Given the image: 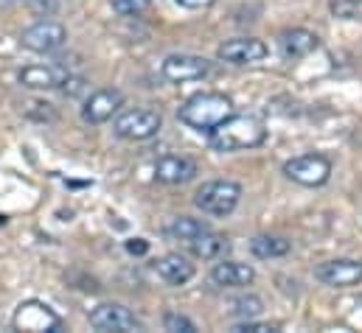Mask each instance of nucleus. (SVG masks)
I'll return each instance as SVG.
<instances>
[{
    "label": "nucleus",
    "mask_w": 362,
    "mask_h": 333,
    "mask_svg": "<svg viewBox=\"0 0 362 333\" xmlns=\"http://www.w3.org/2000/svg\"><path fill=\"white\" fill-rule=\"evenodd\" d=\"M188 247H191V255H194V258L216 260V258H222L225 252L230 250V241H228L222 233L205 230V233H199L197 238H191V241H188Z\"/></svg>",
    "instance_id": "a211bd4d"
},
{
    "label": "nucleus",
    "mask_w": 362,
    "mask_h": 333,
    "mask_svg": "<svg viewBox=\"0 0 362 333\" xmlns=\"http://www.w3.org/2000/svg\"><path fill=\"white\" fill-rule=\"evenodd\" d=\"M28 6H31L37 14H42V11H45V14H51V11H57V8H59V3H57V0H28Z\"/></svg>",
    "instance_id": "bb28decb"
},
{
    "label": "nucleus",
    "mask_w": 362,
    "mask_h": 333,
    "mask_svg": "<svg viewBox=\"0 0 362 333\" xmlns=\"http://www.w3.org/2000/svg\"><path fill=\"white\" fill-rule=\"evenodd\" d=\"M233 331L236 333H267V331H275V328H272V325H259V322H253V320H245V322H242V325H236V328H233Z\"/></svg>",
    "instance_id": "a878e982"
},
{
    "label": "nucleus",
    "mask_w": 362,
    "mask_h": 333,
    "mask_svg": "<svg viewBox=\"0 0 362 333\" xmlns=\"http://www.w3.org/2000/svg\"><path fill=\"white\" fill-rule=\"evenodd\" d=\"M160 126H163V118H160V112H155V109H127V112H121V115L115 118V123H112V129H115L118 138L135 140V143L155 138V135L160 132Z\"/></svg>",
    "instance_id": "39448f33"
},
{
    "label": "nucleus",
    "mask_w": 362,
    "mask_h": 333,
    "mask_svg": "<svg viewBox=\"0 0 362 333\" xmlns=\"http://www.w3.org/2000/svg\"><path fill=\"white\" fill-rule=\"evenodd\" d=\"M242 202V185L233 182V179H211V182H202L194 193V205L208 213V216H216V219H225L230 216Z\"/></svg>",
    "instance_id": "7ed1b4c3"
},
{
    "label": "nucleus",
    "mask_w": 362,
    "mask_h": 333,
    "mask_svg": "<svg viewBox=\"0 0 362 333\" xmlns=\"http://www.w3.org/2000/svg\"><path fill=\"white\" fill-rule=\"evenodd\" d=\"M233 115V101L225 92H197L180 107L177 118L197 132H214Z\"/></svg>",
    "instance_id": "f03ea898"
},
{
    "label": "nucleus",
    "mask_w": 362,
    "mask_h": 333,
    "mask_svg": "<svg viewBox=\"0 0 362 333\" xmlns=\"http://www.w3.org/2000/svg\"><path fill=\"white\" fill-rule=\"evenodd\" d=\"M20 42H23V48H28L34 54H54L68 42V28L54 20H40L23 31Z\"/></svg>",
    "instance_id": "0eeeda50"
},
{
    "label": "nucleus",
    "mask_w": 362,
    "mask_h": 333,
    "mask_svg": "<svg viewBox=\"0 0 362 333\" xmlns=\"http://www.w3.org/2000/svg\"><path fill=\"white\" fill-rule=\"evenodd\" d=\"M205 230H208V224L199 222V219H191V216H180L172 224H166V236L175 238V241H191Z\"/></svg>",
    "instance_id": "aec40b11"
},
{
    "label": "nucleus",
    "mask_w": 362,
    "mask_h": 333,
    "mask_svg": "<svg viewBox=\"0 0 362 333\" xmlns=\"http://www.w3.org/2000/svg\"><path fill=\"white\" fill-rule=\"evenodd\" d=\"M163 79L172 84L182 82H197V79H205L211 73V62L202 59V56H194V54H172L163 68H160Z\"/></svg>",
    "instance_id": "9d476101"
},
{
    "label": "nucleus",
    "mask_w": 362,
    "mask_h": 333,
    "mask_svg": "<svg viewBox=\"0 0 362 333\" xmlns=\"http://www.w3.org/2000/svg\"><path fill=\"white\" fill-rule=\"evenodd\" d=\"M155 272H158V277L163 280V283H169V286H185L191 277H194V263L188 260V258H182V255H163L158 263H155Z\"/></svg>",
    "instance_id": "f3484780"
},
{
    "label": "nucleus",
    "mask_w": 362,
    "mask_h": 333,
    "mask_svg": "<svg viewBox=\"0 0 362 333\" xmlns=\"http://www.w3.org/2000/svg\"><path fill=\"white\" fill-rule=\"evenodd\" d=\"M284 174L298 185L320 188L332 176V163L323 155H300V157H292L284 163Z\"/></svg>",
    "instance_id": "423d86ee"
},
{
    "label": "nucleus",
    "mask_w": 362,
    "mask_h": 333,
    "mask_svg": "<svg viewBox=\"0 0 362 333\" xmlns=\"http://www.w3.org/2000/svg\"><path fill=\"white\" fill-rule=\"evenodd\" d=\"M216 54L222 62H230V65H256L267 56V45L253 37H236V40L222 42Z\"/></svg>",
    "instance_id": "9b49d317"
},
{
    "label": "nucleus",
    "mask_w": 362,
    "mask_h": 333,
    "mask_svg": "<svg viewBox=\"0 0 362 333\" xmlns=\"http://www.w3.org/2000/svg\"><path fill=\"white\" fill-rule=\"evenodd\" d=\"M11 3H14V0H0V6H11Z\"/></svg>",
    "instance_id": "c756f323"
},
{
    "label": "nucleus",
    "mask_w": 362,
    "mask_h": 333,
    "mask_svg": "<svg viewBox=\"0 0 362 333\" xmlns=\"http://www.w3.org/2000/svg\"><path fill=\"white\" fill-rule=\"evenodd\" d=\"M90 325L101 333H135L144 328L141 320L127 305H118V303L98 305L90 314Z\"/></svg>",
    "instance_id": "6e6552de"
},
{
    "label": "nucleus",
    "mask_w": 362,
    "mask_h": 333,
    "mask_svg": "<svg viewBox=\"0 0 362 333\" xmlns=\"http://www.w3.org/2000/svg\"><path fill=\"white\" fill-rule=\"evenodd\" d=\"M289 250H292V244L286 238H278V236H256L250 241V252L256 258H262V260L284 258V255H289Z\"/></svg>",
    "instance_id": "6ab92c4d"
},
{
    "label": "nucleus",
    "mask_w": 362,
    "mask_h": 333,
    "mask_svg": "<svg viewBox=\"0 0 362 333\" xmlns=\"http://www.w3.org/2000/svg\"><path fill=\"white\" fill-rule=\"evenodd\" d=\"M211 135V149L219 155H233L245 149H256L267 140V126L256 115H230Z\"/></svg>",
    "instance_id": "f257e3e1"
},
{
    "label": "nucleus",
    "mask_w": 362,
    "mask_h": 333,
    "mask_svg": "<svg viewBox=\"0 0 362 333\" xmlns=\"http://www.w3.org/2000/svg\"><path fill=\"white\" fill-rule=\"evenodd\" d=\"M59 90H62L65 98H79V95L88 92V82H85L82 76H68L65 82L59 84Z\"/></svg>",
    "instance_id": "b1692460"
},
{
    "label": "nucleus",
    "mask_w": 362,
    "mask_h": 333,
    "mask_svg": "<svg viewBox=\"0 0 362 333\" xmlns=\"http://www.w3.org/2000/svg\"><path fill=\"white\" fill-rule=\"evenodd\" d=\"M197 176V163L182 155H166L155 163V179L163 185H185Z\"/></svg>",
    "instance_id": "4468645a"
},
{
    "label": "nucleus",
    "mask_w": 362,
    "mask_h": 333,
    "mask_svg": "<svg viewBox=\"0 0 362 333\" xmlns=\"http://www.w3.org/2000/svg\"><path fill=\"white\" fill-rule=\"evenodd\" d=\"M124 107V92L121 90H95L82 107V118L88 123H107L118 109Z\"/></svg>",
    "instance_id": "ddd939ff"
},
{
    "label": "nucleus",
    "mask_w": 362,
    "mask_h": 333,
    "mask_svg": "<svg viewBox=\"0 0 362 333\" xmlns=\"http://www.w3.org/2000/svg\"><path fill=\"white\" fill-rule=\"evenodd\" d=\"M262 311H264V303L256 294H247L230 303V317H239V320H256L262 317Z\"/></svg>",
    "instance_id": "412c9836"
},
{
    "label": "nucleus",
    "mask_w": 362,
    "mask_h": 333,
    "mask_svg": "<svg viewBox=\"0 0 362 333\" xmlns=\"http://www.w3.org/2000/svg\"><path fill=\"white\" fill-rule=\"evenodd\" d=\"M149 8V0H112V11H118L121 17H138Z\"/></svg>",
    "instance_id": "5701e85b"
},
{
    "label": "nucleus",
    "mask_w": 362,
    "mask_h": 333,
    "mask_svg": "<svg viewBox=\"0 0 362 333\" xmlns=\"http://www.w3.org/2000/svg\"><path fill=\"white\" fill-rule=\"evenodd\" d=\"M332 14L340 20H362V0H332Z\"/></svg>",
    "instance_id": "4be33fe9"
},
{
    "label": "nucleus",
    "mask_w": 362,
    "mask_h": 333,
    "mask_svg": "<svg viewBox=\"0 0 362 333\" xmlns=\"http://www.w3.org/2000/svg\"><path fill=\"white\" fill-rule=\"evenodd\" d=\"M163 328L166 331H175V333H194V322L188 320V317H182V314H166V320H163Z\"/></svg>",
    "instance_id": "393cba45"
},
{
    "label": "nucleus",
    "mask_w": 362,
    "mask_h": 333,
    "mask_svg": "<svg viewBox=\"0 0 362 333\" xmlns=\"http://www.w3.org/2000/svg\"><path fill=\"white\" fill-rule=\"evenodd\" d=\"M14 331H28V333H57L62 331V317L48 308L40 300H25L17 305L14 320H11Z\"/></svg>",
    "instance_id": "20e7f679"
},
{
    "label": "nucleus",
    "mask_w": 362,
    "mask_h": 333,
    "mask_svg": "<svg viewBox=\"0 0 362 333\" xmlns=\"http://www.w3.org/2000/svg\"><path fill=\"white\" fill-rule=\"evenodd\" d=\"M182 8H208V6H214L216 0H177Z\"/></svg>",
    "instance_id": "c85d7f7f"
},
{
    "label": "nucleus",
    "mask_w": 362,
    "mask_h": 333,
    "mask_svg": "<svg viewBox=\"0 0 362 333\" xmlns=\"http://www.w3.org/2000/svg\"><path fill=\"white\" fill-rule=\"evenodd\" d=\"M20 84L28 90H57L68 79V71L59 65H28L20 71Z\"/></svg>",
    "instance_id": "2eb2a0df"
},
{
    "label": "nucleus",
    "mask_w": 362,
    "mask_h": 333,
    "mask_svg": "<svg viewBox=\"0 0 362 333\" xmlns=\"http://www.w3.org/2000/svg\"><path fill=\"white\" fill-rule=\"evenodd\" d=\"M211 280L216 286H225V289H239V286H247L256 280V272L253 266L247 263H239V260H222L211 269Z\"/></svg>",
    "instance_id": "dca6fc26"
},
{
    "label": "nucleus",
    "mask_w": 362,
    "mask_h": 333,
    "mask_svg": "<svg viewBox=\"0 0 362 333\" xmlns=\"http://www.w3.org/2000/svg\"><path fill=\"white\" fill-rule=\"evenodd\" d=\"M317 45H320V37L306 28H289L278 37V54L284 62H298L312 51H317Z\"/></svg>",
    "instance_id": "f8f14e48"
},
{
    "label": "nucleus",
    "mask_w": 362,
    "mask_h": 333,
    "mask_svg": "<svg viewBox=\"0 0 362 333\" xmlns=\"http://www.w3.org/2000/svg\"><path fill=\"white\" fill-rule=\"evenodd\" d=\"M315 277L323 286L332 289H351L362 283V260H351V258H340V260H326L315 269Z\"/></svg>",
    "instance_id": "1a4fd4ad"
},
{
    "label": "nucleus",
    "mask_w": 362,
    "mask_h": 333,
    "mask_svg": "<svg viewBox=\"0 0 362 333\" xmlns=\"http://www.w3.org/2000/svg\"><path fill=\"white\" fill-rule=\"evenodd\" d=\"M127 252H129V255H146V252H149V244H146L144 238H132V241H127Z\"/></svg>",
    "instance_id": "cd10ccee"
}]
</instances>
